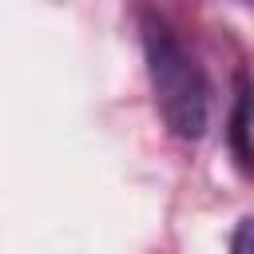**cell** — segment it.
<instances>
[{"instance_id":"3","label":"cell","mask_w":254,"mask_h":254,"mask_svg":"<svg viewBox=\"0 0 254 254\" xmlns=\"http://www.w3.org/2000/svg\"><path fill=\"white\" fill-rule=\"evenodd\" d=\"M230 254H254V214H250V218H242V222L234 226Z\"/></svg>"},{"instance_id":"2","label":"cell","mask_w":254,"mask_h":254,"mask_svg":"<svg viewBox=\"0 0 254 254\" xmlns=\"http://www.w3.org/2000/svg\"><path fill=\"white\" fill-rule=\"evenodd\" d=\"M250 123H254V83L246 75H238V99L230 111V151L242 175H254V139H250Z\"/></svg>"},{"instance_id":"1","label":"cell","mask_w":254,"mask_h":254,"mask_svg":"<svg viewBox=\"0 0 254 254\" xmlns=\"http://www.w3.org/2000/svg\"><path fill=\"white\" fill-rule=\"evenodd\" d=\"M143 32V60H147V79L155 107L175 139H202L210 123V87L198 67V60L187 52V44L175 36V28L159 12H143L139 20Z\"/></svg>"}]
</instances>
